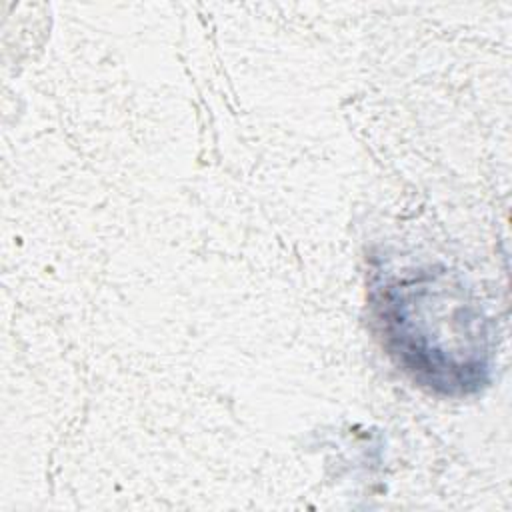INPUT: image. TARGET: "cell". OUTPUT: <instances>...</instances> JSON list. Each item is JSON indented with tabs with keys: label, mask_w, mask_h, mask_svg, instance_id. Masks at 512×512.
<instances>
[{
	"label": "cell",
	"mask_w": 512,
	"mask_h": 512,
	"mask_svg": "<svg viewBox=\"0 0 512 512\" xmlns=\"http://www.w3.org/2000/svg\"><path fill=\"white\" fill-rule=\"evenodd\" d=\"M378 314L390 354L414 380L444 392H466L482 382L484 348L446 336V326L474 324L478 316L460 292L440 284V276L390 286Z\"/></svg>",
	"instance_id": "obj_1"
}]
</instances>
